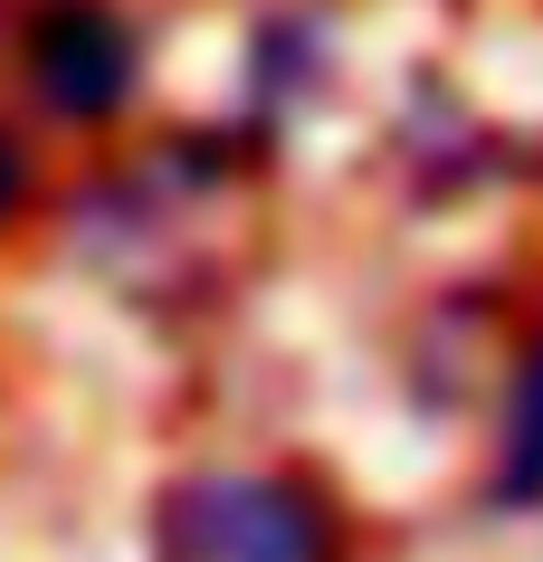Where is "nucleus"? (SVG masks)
Listing matches in <instances>:
<instances>
[{"label": "nucleus", "instance_id": "nucleus-1", "mask_svg": "<svg viewBox=\"0 0 543 562\" xmlns=\"http://www.w3.org/2000/svg\"><path fill=\"white\" fill-rule=\"evenodd\" d=\"M162 562H333V515L296 476H181L162 496Z\"/></svg>", "mask_w": 543, "mask_h": 562}, {"label": "nucleus", "instance_id": "nucleus-2", "mask_svg": "<svg viewBox=\"0 0 543 562\" xmlns=\"http://www.w3.org/2000/svg\"><path fill=\"white\" fill-rule=\"evenodd\" d=\"M20 67H30V95L67 124H105L124 115V95L144 77V38L115 0H38L30 30H20Z\"/></svg>", "mask_w": 543, "mask_h": 562}, {"label": "nucleus", "instance_id": "nucleus-3", "mask_svg": "<svg viewBox=\"0 0 543 562\" xmlns=\"http://www.w3.org/2000/svg\"><path fill=\"white\" fill-rule=\"evenodd\" d=\"M486 505L496 515H534L543 505V334L524 344V362H514V382H506V439H496Z\"/></svg>", "mask_w": 543, "mask_h": 562}, {"label": "nucleus", "instance_id": "nucleus-4", "mask_svg": "<svg viewBox=\"0 0 543 562\" xmlns=\"http://www.w3.org/2000/svg\"><path fill=\"white\" fill-rule=\"evenodd\" d=\"M315 67H325V30H315V20H268V30H258V105L276 115V87L305 95Z\"/></svg>", "mask_w": 543, "mask_h": 562}, {"label": "nucleus", "instance_id": "nucleus-5", "mask_svg": "<svg viewBox=\"0 0 543 562\" xmlns=\"http://www.w3.org/2000/svg\"><path fill=\"white\" fill-rule=\"evenodd\" d=\"M20 201H30V153H20L10 134H0V229L20 220Z\"/></svg>", "mask_w": 543, "mask_h": 562}]
</instances>
